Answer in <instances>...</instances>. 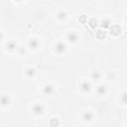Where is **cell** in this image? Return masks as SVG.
Instances as JSON below:
<instances>
[{
  "mask_svg": "<svg viewBox=\"0 0 127 127\" xmlns=\"http://www.w3.org/2000/svg\"><path fill=\"white\" fill-rule=\"evenodd\" d=\"M6 48H7L8 50H15V49L17 48V46H16V44H15L13 41H9V42L6 44Z\"/></svg>",
  "mask_w": 127,
  "mask_h": 127,
  "instance_id": "14",
  "label": "cell"
},
{
  "mask_svg": "<svg viewBox=\"0 0 127 127\" xmlns=\"http://www.w3.org/2000/svg\"><path fill=\"white\" fill-rule=\"evenodd\" d=\"M101 26H102L103 28H109V27L111 26V23H110V21H109L108 19H105V20L101 21Z\"/></svg>",
  "mask_w": 127,
  "mask_h": 127,
  "instance_id": "15",
  "label": "cell"
},
{
  "mask_svg": "<svg viewBox=\"0 0 127 127\" xmlns=\"http://www.w3.org/2000/svg\"><path fill=\"white\" fill-rule=\"evenodd\" d=\"M65 50H66V46H65L64 43H63V42H58V43L56 44V52H57L58 54H63V53L65 52Z\"/></svg>",
  "mask_w": 127,
  "mask_h": 127,
  "instance_id": "1",
  "label": "cell"
},
{
  "mask_svg": "<svg viewBox=\"0 0 127 127\" xmlns=\"http://www.w3.org/2000/svg\"><path fill=\"white\" fill-rule=\"evenodd\" d=\"M25 73H26V75L28 77H33L35 75V73H36V69L35 68H32V67H29V68L26 69Z\"/></svg>",
  "mask_w": 127,
  "mask_h": 127,
  "instance_id": "9",
  "label": "cell"
},
{
  "mask_svg": "<svg viewBox=\"0 0 127 127\" xmlns=\"http://www.w3.org/2000/svg\"><path fill=\"white\" fill-rule=\"evenodd\" d=\"M54 89L55 87L52 85V84H46L44 87H43V92L45 94H51L54 92Z\"/></svg>",
  "mask_w": 127,
  "mask_h": 127,
  "instance_id": "5",
  "label": "cell"
},
{
  "mask_svg": "<svg viewBox=\"0 0 127 127\" xmlns=\"http://www.w3.org/2000/svg\"><path fill=\"white\" fill-rule=\"evenodd\" d=\"M17 1H22V0H17Z\"/></svg>",
  "mask_w": 127,
  "mask_h": 127,
  "instance_id": "18",
  "label": "cell"
},
{
  "mask_svg": "<svg viewBox=\"0 0 127 127\" xmlns=\"http://www.w3.org/2000/svg\"><path fill=\"white\" fill-rule=\"evenodd\" d=\"M77 39H78V37H77L76 33L70 32V33L67 34V40H68V42H70V43H75V42L77 41Z\"/></svg>",
  "mask_w": 127,
  "mask_h": 127,
  "instance_id": "6",
  "label": "cell"
},
{
  "mask_svg": "<svg viewBox=\"0 0 127 127\" xmlns=\"http://www.w3.org/2000/svg\"><path fill=\"white\" fill-rule=\"evenodd\" d=\"M10 102H11V99H10L9 96H7V95H2V96L0 97V104H2V105H8Z\"/></svg>",
  "mask_w": 127,
  "mask_h": 127,
  "instance_id": "7",
  "label": "cell"
},
{
  "mask_svg": "<svg viewBox=\"0 0 127 127\" xmlns=\"http://www.w3.org/2000/svg\"><path fill=\"white\" fill-rule=\"evenodd\" d=\"M109 28L111 30V34L114 36H118L121 33V28L118 25H113V26H110Z\"/></svg>",
  "mask_w": 127,
  "mask_h": 127,
  "instance_id": "3",
  "label": "cell"
},
{
  "mask_svg": "<svg viewBox=\"0 0 127 127\" xmlns=\"http://www.w3.org/2000/svg\"><path fill=\"white\" fill-rule=\"evenodd\" d=\"M122 101H123V103H126V93L122 94Z\"/></svg>",
  "mask_w": 127,
  "mask_h": 127,
  "instance_id": "16",
  "label": "cell"
},
{
  "mask_svg": "<svg viewBox=\"0 0 127 127\" xmlns=\"http://www.w3.org/2000/svg\"><path fill=\"white\" fill-rule=\"evenodd\" d=\"M83 119H84V121H90L91 119H92V117H93V115H92V113L91 112H89V111H86V112H84L83 113Z\"/></svg>",
  "mask_w": 127,
  "mask_h": 127,
  "instance_id": "11",
  "label": "cell"
},
{
  "mask_svg": "<svg viewBox=\"0 0 127 127\" xmlns=\"http://www.w3.org/2000/svg\"><path fill=\"white\" fill-rule=\"evenodd\" d=\"M100 76H101V74H100V72L97 71V70H94V71H92V73H91V78H92L93 80H98V79L100 78Z\"/></svg>",
  "mask_w": 127,
  "mask_h": 127,
  "instance_id": "13",
  "label": "cell"
},
{
  "mask_svg": "<svg viewBox=\"0 0 127 127\" xmlns=\"http://www.w3.org/2000/svg\"><path fill=\"white\" fill-rule=\"evenodd\" d=\"M90 88H91V85H90L89 82L83 81V82L80 83V89H81L83 92H88V91L90 90Z\"/></svg>",
  "mask_w": 127,
  "mask_h": 127,
  "instance_id": "4",
  "label": "cell"
},
{
  "mask_svg": "<svg viewBox=\"0 0 127 127\" xmlns=\"http://www.w3.org/2000/svg\"><path fill=\"white\" fill-rule=\"evenodd\" d=\"M2 38H3V34L0 32V40H2Z\"/></svg>",
  "mask_w": 127,
  "mask_h": 127,
  "instance_id": "17",
  "label": "cell"
},
{
  "mask_svg": "<svg viewBox=\"0 0 127 127\" xmlns=\"http://www.w3.org/2000/svg\"><path fill=\"white\" fill-rule=\"evenodd\" d=\"M66 16H67V14L64 11H60L58 13V15H57V17H58L59 20H64V19H66Z\"/></svg>",
  "mask_w": 127,
  "mask_h": 127,
  "instance_id": "12",
  "label": "cell"
},
{
  "mask_svg": "<svg viewBox=\"0 0 127 127\" xmlns=\"http://www.w3.org/2000/svg\"><path fill=\"white\" fill-rule=\"evenodd\" d=\"M106 91H107V89H106V86L105 85H99L97 87V93L99 95H104L106 93Z\"/></svg>",
  "mask_w": 127,
  "mask_h": 127,
  "instance_id": "10",
  "label": "cell"
},
{
  "mask_svg": "<svg viewBox=\"0 0 127 127\" xmlns=\"http://www.w3.org/2000/svg\"><path fill=\"white\" fill-rule=\"evenodd\" d=\"M28 45H29V47H30L31 49H37L38 46H39V41H38L37 39H31V40L29 41Z\"/></svg>",
  "mask_w": 127,
  "mask_h": 127,
  "instance_id": "8",
  "label": "cell"
},
{
  "mask_svg": "<svg viewBox=\"0 0 127 127\" xmlns=\"http://www.w3.org/2000/svg\"><path fill=\"white\" fill-rule=\"evenodd\" d=\"M33 112H34L35 114H37V115L42 114V113L44 112V106H43L42 104H40V103L35 104V105L33 106Z\"/></svg>",
  "mask_w": 127,
  "mask_h": 127,
  "instance_id": "2",
  "label": "cell"
}]
</instances>
